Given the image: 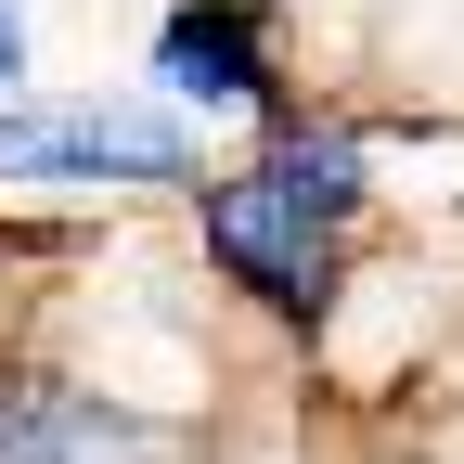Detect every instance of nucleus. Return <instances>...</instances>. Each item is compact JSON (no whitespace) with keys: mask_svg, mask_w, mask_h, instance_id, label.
<instances>
[{"mask_svg":"<svg viewBox=\"0 0 464 464\" xmlns=\"http://www.w3.org/2000/svg\"><path fill=\"white\" fill-rule=\"evenodd\" d=\"M348 219H362V142L335 116H271L258 155H232L194 181V246L246 310L271 323H323L335 310V258H348Z\"/></svg>","mask_w":464,"mask_h":464,"instance_id":"nucleus-1","label":"nucleus"},{"mask_svg":"<svg viewBox=\"0 0 464 464\" xmlns=\"http://www.w3.org/2000/svg\"><path fill=\"white\" fill-rule=\"evenodd\" d=\"M0 181L14 194H194V116L168 103H14L0 116Z\"/></svg>","mask_w":464,"mask_h":464,"instance_id":"nucleus-2","label":"nucleus"},{"mask_svg":"<svg viewBox=\"0 0 464 464\" xmlns=\"http://www.w3.org/2000/svg\"><path fill=\"white\" fill-rule=\"evenodd\" d=\"M0 464H181L155 413L103 387H65V374H0Z\"/></svg>","mask_w":464,"mask_h":464,"instance_id":"nucleus-4","label":"nucleus"},{"mask_svg":"<svg viewBox=\"0 0 464 464\" xmlns=\"http://www.w3.org/2000/svg\"><path fill=\"white\" fill-rule=\"evenodd\" d=\"M14 103H26V14L0 0V116H14Z\"/></svg>","mask_w":464,"mask_h":464,"instance_id":"nucleus-5","label":"nucleus"},{"mask_svg":"<svg viewBox=\"0 0 464 464\" xmlns=\"http://www.w3.org/2000/svg\"><path fill=\"white\" fill-rule=\"evenodd\" d=\"M155 103L168 116H297L271 0H181L155 26Z\"/></svg>","mask_w":464,"mask_h":464,"instance_id":"nucleus-3","label":"nucleus"}]
</instances>
